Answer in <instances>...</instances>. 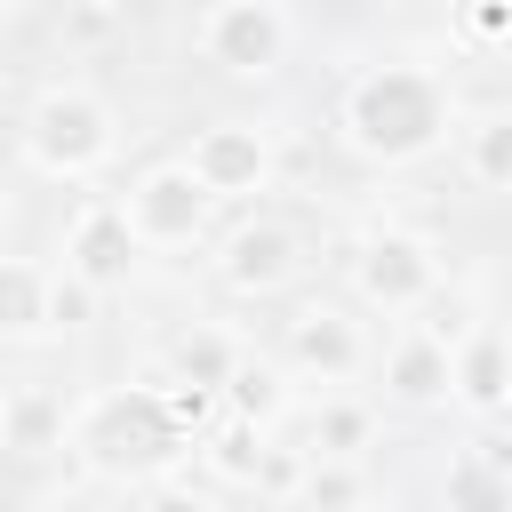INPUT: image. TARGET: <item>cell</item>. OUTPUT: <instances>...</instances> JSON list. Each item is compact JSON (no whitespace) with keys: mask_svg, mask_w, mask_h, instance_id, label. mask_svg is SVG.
<instances>
[{"mask_svg":"<svg viewBox=\"0 0 512 512\" xmlns=\"http://www.w3.org/2000/svg\"><path fill=\"white\" fill-rule=\"evenodd\" d=\"M192 448V424L168 384H104L72 408V456L104 480H160Z\"/></svg>","mask_w":512,"mask_h":512,"instance_id":"cell-1","label":"cell"},{"mask_svg":"<svg viewBox=\"0 0 512 512\" xmlns=\"http://www.w3.org/2000/svg\"><path fill=\"white\" fill-rule=\"evenodd\" d=\"M448 136V88L424 64H368L344 88V144L376 168H408L424 152H440Z\"/></svg>","mask_w":512,"mask_h":512,"instance_id":"cell-2","label":"cell"},{"mask_svg":"<svg viewBox=\"0 0 512 512\" xmlns=\"http://www.w3.org/2000/svg\"><path fill=\"white\" fill-rule=\"evenodd\" d=\"M120 152V120L96 88H48L24 112V160L40 176H96Z\"/></svg>","mask_w":512,"mask_h":512,"instance_id":"cell-3","label":"cell"},{"mask_svg":"<svg viewBox=\"0 0 512 512\" xmlns=\"http://www.w3.org/2000/svg\"><path fill=\"white\" fill-rule=\"evenodd\" d=\"M352 288H360V304H376V312H416V304H432V288H440V248H432L424 232L384 224V232H368V240L352 248Z\"/></svg>","mask_w":512,"mask_h":512,"instance_id":"cell-4","label":"cell"},{"mask_svg":"<svg viewBox=\"0 0 512 512\" xmlns=\"http://www.w3.org/2000/svg\"><path fill=\"white\" fill-rule=\"evenodd\" d=\"M200 56L232 80H264L288 56V8L280 0H216L200 16Z\"/></svg>","mask_w":512,"mask_h":512,"instance_id":"cell-5","label":"cell"},{"mask_svg":"<svg viewBox=\"0 0 512 512\" xmlns=\"http://www.w3.org/2000/svg\"><path fill=\"white\" fill-rule=\"evenodd\" d=\"M128 224H136V240L144 248H184V240H200L208 232V208H216V192L184 168V160H160V168H144L136 184H128Z\"/></svg>","mask_w":512,"mask_h":512,"instance_id":"cell-6","label":"cell"},{"mask_svg":"<svg viewBox=\"0 0 512 512\" xmlns=\"http://www.w3.org/2000/svg\"><path fill=\"white\" fill-rule=\"evenodd\" d=\"M184 168H192L216 200L264 192V184H272V136H264L256 120H216V128H200V136H192Z\"/></svg>","mask_w":512,"mask_h":512,"instance_id":"cell-7","label":"cell"},{"mask_svg":"<svg viewBox=\"0 0 512 512\" xmlns=\"http://www.w3.org/2000/svg\"><path fill=\"white\" fill-rule=\"evenodd\" d=\"M136 224H128V208H112V200H88L80 216H72V232H64V272H80L96 296L104 288H128V272H136Z\"/></svg>","mask_w":512,"mask_h":512,"instance_id":"cell-8","label":"cell"},{"mask_svg":"<svg viewBox=\"0 0 512 512\" xmlns=\"http://www.w3.org/2000/svg\"><path fill=\"white\" fill-rule=\"evenodd\" d=\"M296 264H304V248H296V232L288 224H272V216H256V224H240L232 240H224V288L232 296H272V288H288L296 280Z\"/></svg>","mask_w":512,"mask_h":512,"instance_id":"cell-9","label":"cell"},{"mask_svg":"<svg viewBox=\"0 0 512 512\" xmlns=\"http://www.w3.org/2000/svg\"><path fill=\"white\" fill-rule=\"evenodd\" d=\"M288 360H296L304 376H320V384H344V376L368 360V344H360V328H352L344 312L304 304V312L288 320Z\"/></svg>","mask_w":512,"mask_h":512,"instance_id":"cell-10","label":"cell"},{"mask_svg":"<svg viewBox=\"0 0 512 512\" xmlns=\"http://www.w3.org/2000/svg\"><path fill=\"white\" fill-rule=\"evenodd\" d=\"M448 400L472 416L512 408V336H464L448 360Z\"/></svg>","mask_w":512,"mask_h":512,"instance_id":"cell-11","label":"cell"},{"mask_svg":"<svg viewBox=\"0 0 512 512\" xmlns=\"http://www.w3.org/2000/svg\"><path fill=\"white\" fill-rule=\"evenodd\" d=\"M448 344L440 336H400L392 352H384V392L400 400V408H432V400H448Z\"/></svg>","mask_w":512,"mask_h":512,"instance_id":"cell-12","label":"cell"},{"mask_svg":"<svg viewBox=\"0 0 512 512\" xmlns=\"http://www.w3.org/2000/svg\"><path fill=\"white\" fill-rule=\"evenodd\" d=\"M56 328V280L24 256H0V336H48Z\"/></svg>","mask_w":512,"mask_h":512,"instance_id":"cell-13","label":"cell"},{"mask_svg":"<svg viewBox=\"0 0 512 512\" xmlns=\"http://www.w3.org/2000/svg\"><path fill=\"white\" fill-rule=\"evenodd\" d=\"M72 440V416H64V400H48V392H8L0 400V448H16V456H48V448H64Z\"/></svg>","mask_w":512,"mask_h":512,"instance_id":"cell-14","label":"cell"},{"mask_svg":"<svg viewBox=\"0 0 512 512\" xmlns=\"http://www.w3.org/2000/svg\"><path fill=\"white\" fill-rule=\"evenodd\" d=\"M232 368H240V344H232L224 328H184V336L168 344V384L224 392V384H232Z\"/></svg>","mask_w":512,"mask_h":512,"instance_id":"cell-15","label":"cell"},{"mask_svg":"<svg viewBox=\"0 0 512 512\" xmlns=\"http://www.w3.org/2000/svg\"><path fill=\"white\" fill-rule=\"evenodd\" d=\"M224 408H232L240 424H256V432L280 424V416H288V376H280L272 360H248V352H240V368H232V384H224Z\"/></svg>","mask_w":512,"mask_h":512,"instance_id":"cell-16","label":"cell"},{"mask_svg":"<svg viewBox=\"0 0 512 512\" xmlns=\"http://www.w3.org/2000/svg\"><path fill=\"white\" fill-rule=\"evenodd\" d=\"M448 504L456 512H512V472L496 456H464L448 472Z\"/></svg>","mask_w":512,"mask_h":512,"instance_id":"cell-17","label":"cell"},{"mask_svg":"<svg viewBox=\"0 0 512 512\" xmlns=\"http://www.w3.org/2000/svg\"><path fill=\"white\" fill-rule=\"evenodd\" d=\"M464 168H472L488 192H512V112H488V120L464 136Z\"/></svg>","mask_w":512,"mask_h":512,"instance_id":"cell-18","label":"cell"},{"mask_svg":"<svg viewBox=\"0 0 512 512\" xmlns=\"http://www.w3.org/2000/svg\"><path fill=\"white\" fill-rule=\"evenodd\" d=\"M368 432H376V416H368L360 400H328V408L312 416V448H304V456H360Z\"/></svg>","mask_w":512,"mask_h":512,"instance_id":"cell-19","label":"cell"},{"mask_svg":"<svg viewBox=\"0 0 512 512\" xmlns=\"http://www.w3.org/2000/svg\"><path fill=\"white\" fill-rule=\"evenodd\" d=\"M208 464H216L224 480H256V472H264V432L232 416V424H224V432L208 440Z\"/></svg>","mask_w":512,"mask_h":512,"instance_id":"cell-20","label":"cell"},{"mask_svg":"<svg viewBox=\"0 0 512 512\" xmlns=\"http://www.w3.org/2000/svg\"><path fill=\"white\" fill-rule=\"evenodd\" d=\"M352 496H360L352 456H312V472H304V504H352Z\"/></svg>","mask_w":512,"mask_h":512,"instance_id":"cell-21","label":"cell"},{"mask_svg":"<svg viewBox=\"0 0 512 512\" xmlns=\"http://www.w3.org/2000/svg\"><path fill=\"white\" fill-rule=\"evenodd\" d=\"M464 32L472 40H512V0H464Z\"/></svg>","mask_w":512,"mask_h":512,"instance_id":"cell-22","label":"cell"},{"mask_svg":"<svg viewBox=\"0 0 512 512\" xmlns=\"http://www.w3.org/2000/svg\"><path fill=\"white\" fill-rule=\"evenodd\" d=\"M88 304H96V288H88L80 272H64V280H56V320H64V328H80V320H88Z\"/></svg>","mask_w":512,"mask_h":512,"instance_id":"cell-23","label":"cell"},{"mask_svg":"<svg viewBox=\"0 0 512 512\" xmlns=\"http://www.w3.org/2000/svg\"><path fill=\"white\" fill-rule=\"evenodd\" d=\"M144 512H208V496H200V488H152Z\"/></svg>","mask_w":512,"mask_h":512,"instance_id":"cell-24","label":"cell"},{"mask_svg":"<svg viewBox=\"0 0 512 512\" xmlns=\"http://www.w3.org/2000/svg\"><path fill=\"white\" fill-rule=\"evenodd\" d=\"M16 8H32V0H0V16H16Z\"/></svg>","mask_w":512,"mask_h":512,"instance_id":"cell-25","label":"cell"},{"mask_svg":"<svg viewBox=\"0 0 512 512\" xmlns=\"http://www.w3.org/2000/svg\"><path fill=\"white\" fill-rule=\"evenodd\" d=\"M104 8H112V0H104Z\"/></svg>","mask_w":512,"mask_h":512,"instance_id":"cell-26","label":"cell"}]
</instances>
